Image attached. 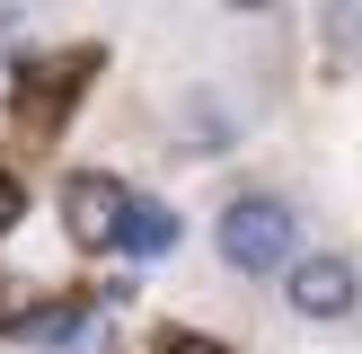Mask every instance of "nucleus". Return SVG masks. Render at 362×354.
<instances>
[{
  "instance_id": "nucleus-5",
  "label": "nucleus",
  "mask_w": 362,
  "mask_h": 354,
  "mask_svg": "<svg viewBox=\"0 0 362 354\" xmlns=\"http://www.w3.org/2000/svg\"><path fill=\"white\" fill-rule=\"evenodd\" d=\"M88 328H98V319H88V301H53V310L18 319V336H35V346H80Z\"/></svg>"
},
{
  "instance_id": "nucleus-7",
  "label": "nucleus",
  "mask_w": 362,
  "mask_h": 354,
  "mask_svg": "<svg viewBox=\"0 0 362 354\" xmlns=\"http://www.w3.org/2000/svg\"><path fill=\"white\" fill-rule=\"evenodd\" d=\"M194 151H230V106H212V98H194Z\"/></svg>"
},
{
  "instance_id": "nucleus-3",
  "label": "nucleus",
  "mask_w": 362,
  "mask_h": 354,
  "mask_svg": "<svg viewBox=\"0 0 362 354\" xmlns=\"http://www.w3.org/2000/svg\"><path fill=\"white\" fill-rule=\"evenodd\" d=\"M283 301H292L300 319H354L362 283L345 257H292V275H283Z\"/></svg>"
},
{
  "instance_id": "nucleus-4",
  "label": "nucleus",
  "mask_w": 362,
  "mask_h": 354,
  "mask_svg": "<svg viewBox=\"0 0 362 354\" xmlns=\"http://www.w3.org/2000/svg\"><path fill=\"white\" fill-rule=\"evenodd\" d=\"M115 248H133V257H168V248H177V212L151 204V195H133V212H124V239H115Z\"/></svg>"
},
{
  "instance_id": "nucleus-8",
  "label": "nucleus",
  "mask_w": 362,
  "mask_h": 354,
  "mask_svg": "<svg viewBox=\"0 0 362 354\" xmlns=\"http://www.w3.org/2000/svg\"><path fill=\"white\" fill-rule=\"evenodd\" d=\"M159 354H230V346H221V336H194V328H168Z\"/></svg>"
},
{
  "instance_id": "nucleus-2",
  "label": "nucleus",
  "mask_w": 362,
  "mask_h": 354,
  "mask_svg": "<svg viewBox=\"0 0 362 354\" xmlns=\"http://www.w3.org/2000/svg\"><path fill=\"white\" fill-rule=\"evenodd\" d=\"M124 212H133V195H124L106 169L62 177V230H71V248H115L124 239Z\"/></svg>"
},
{
  "instance_id": "nucleus-11",
  "label": "nucleus",
  "mask_w": 362,
  "mask_h": 354,
  "mask_svg": "<svg viewBox=\"0 0 362 354\" xmlns=\"http://www.w3.org/2000/svg\"><path fill=\"white\" fill-rule=\"evenodd\" d=\"M0 319H9V283H0Z\"/></svg>"
},
{
  "instance_id": "nucleus-6",
  "label": "nucleus",
  "mask_w": 362,
  "mask_h": 354,
  "mask_svg": "<svg viewBox=\"0 0 362 354\" xmlns=\"http://www.w3.org/2000/svg\"><path fill=\"white\" fill-rule=\"evenodd\" d=\"M62 88H80V71H71V62H27V71H18V98H27L35 124L53 115V98H62Z\"/></svg>"
},
{
  "instance_id": "nucleus-1",
  "label": "nucleus",
  "mask_w": 362,
  "mask_h": 354,
  "mask_svg": "<svg viewBox=\"0 0 362 354\" xmlns=\"http://www.w3.org/2000/svg\"><path fill=\"white\" fill-rule=\"evenodd\" d=\"M212 248H221L230 275H292L300 212L283 204V195H239V204H221V222H212Z\"/></svg>"
},
{
  "instance_id": "nucleus-10",
  "label": "nucleus",
  "mask_w": 362,
  "mask_h": 354,
  "mask_svg": "<svg viewBox=\"0 0 362 354\" xmlns=\"http://www.w3.org/2000/svg\"><path fill=\"white\" fill-rule=\"evenodd\" d=\"M9 35H18V9H0V45H9Z\"/></svg>"
},
{
  "instance_id": "nucleus-9",
  "label": "nucleus",
  "mask_w": 362,
  "mask_h": 354,
  "mask_svg": "<svg viewBox=\"0 0 362 354\" xmlns=\"http://www.w3.org/2000/svg\"><path fill=\"white\" fill-rule=\"evenodd\" d=\"M18 212H27V186H18V177L0 169V239H9V230H18Z\"/></svg>"
}]
</instances>
